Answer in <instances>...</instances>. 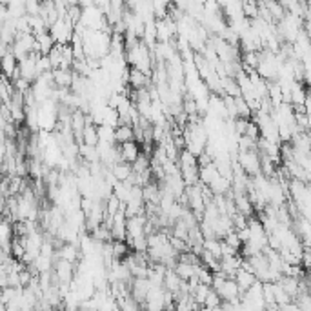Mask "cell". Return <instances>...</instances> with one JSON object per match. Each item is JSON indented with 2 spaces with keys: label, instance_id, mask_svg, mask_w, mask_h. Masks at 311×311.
<instances>
[{
  "label": "cell",
  "instance_id": "6da1fadb",
  "mask_svg": "<svg viewBox=\"0 0 311 311\" xmlns=\"http://www.w3.org/2000/svg\"><path fill=\"white\" fill-rule=\"evenodd\" d=\"M237 162L240 164V168L244 169V173L249 175V177H253L257 173H260V155L257 149L239 151V153H237Z\"/></svg>",
  "mask_w": 311,
  "mask_h": 311
},
{
  "label": "cell",
  "instance_id": "7a4b0ae2",
  "mask_svg": "<svg viewBox=\"0 0 311 311\" xmlns=\"http://www.w3.org/2000/svg\"><path fill=\"white\" fill-rule=\"evenodd\" d=\"M119 153L122 162L133 164V160L140 153V144L137 140H126V142L119 144Z\"/></svg>",
  "mask_w": 311,
  "mask_h": 311
},
{
  "label": "cell",
  "instance_id": "3957f363",
  "mask_svg": "<svg viewBox=\"0 0 311 311\" xmlns=\"http://www.w3.org/2000/svg\"><path fill=\"white\" fill-rule=\"evenodd\" d=\"M217 293H219V297L222 300H233V298L240 297V287L239 284L235 282V278H226L222 286L217 289Z\"/></svg>",
  "mask_w": 311,
  "mask_h": 311
},
{
  "label": "cell",
  "instance_id": "277c9868",
  "mask_svg": "<svg viewBox=\"0 0 311 311\" xmlns=\"http://www.w3.org/2000/svg\"><path fill=\"white\" fill-rule=\"evenodd\" d=\"M151 77L142 73L137 67H130V75H128V84H130L131 89H139V87H148Z\"/></svg>",
  "mask_w": 311,
  "mask_h": 311
},
{
  "label": "cell",
  "instance_id": "5b68a950",
  "mask_svg": "<svg viewBox=\"0 0 311 311\" xmlns=\"http://www.w3.org/2000/svg\"><path fill=\"white\" fill-rule=\"evenodd\" d=\"M219 175H221V173L217 169L215 162H210V164H206V166H198V182H200V184L210 186L211 182L215 180Z\"/></svg>",
  "mask_w": 311,
  "mask_h": 311
},
{
  "label": "cell",
  "instance_id": "8992f818",
  "mask_svg": "<svg viewBox=\"0 0 311 311\" xmlns=\"http://www.w3.org/2000/svg\"><path fill=\"white\" fill-rule=\"evenodd\" d=\"M235 282L239 284V287H240V293L242 291H246L251 284L257 280V277H255V273L253 271H248V269H244V268H239L237 271H235Z\"/></svg>",
  "mask_w": 311,
  "mask_h": 311
},
{
  "label": "cell",
  "instance_id": "52a82bcc",
  "mask_svg": "<svg viewBox=\"0 0 311 311\" xmlns=\"http://www.w3.org/2000/svg\"><path fill=\"white\" fill-rule=\"evenodd\" d=\"M180 282H182V278L175 273V269L173 268L166 269V273H164V282H162L164 289H168V291H171V293H177L178 289H180Z\"/></svg>",
  "mask_w": 311,
  "mask_h": 311
},
{
  "label": "cell",
  "instance_id": "ba28073f",
  "mask_svg": "<svg viewBox=\"0 0 311 311\" xmlns=\"http://www.w3.org/2000/svg\"><path fill=\"white\" fill-rule=\"evenodd\" d=\"M196 268H198V266H195V264L184 262V260H178V259H177V262H175V266H173L175 273H177L182 280H189L191 277H195Z\"/></svg>",
  "mask_w": 311,
  "mask_h": 311
},
{
  "label": "cell",
  "instance_id": "9c48e42d",
  "mask_svg": "<svg viewBox=\"0 0 311 311\" xmlns=\"http://www.w3.org/2000/svg\"><path fill=\"white\" fill-rule=\"evenodd\" d=\"M210 189L213 191V195H226V193L231 189V180L222 177V175H219V177L210 184Z\"/></svg>",
  "mask_w": 311,
  "mask_h": 311
},
{
  "label": "cell",
  "instance_id": "30bf717a",
  "mask_svg": "<svg viewBox=\"0 0 311 311\" xmlns=\"http://www.w3.org/2000/svg\"><path fill=\"white\" fill-rule=\"evenodd\" d=\"M126 140H135V135H133V126L130 124H119L115 128V142L117 144H122Z\"/></svg>",
  "mask_w": 311,
  "mask_h": 311
},
{
  "label": "cell",
  "instance_id": "8fae6325",
  "mask_svg": "<svg viewBox=\"0 0 311 311\" xmlns=\"http://www.w3.org/2000/svg\"><path fill=\"white\" fill-rule=\"evenodd\" d=\"M110 169H111V173L115 175L117 180H126V178L131 175V171H133L131 164H128V162H117V164H113Z\"/></svg>",
  "mask_w": 311,
  "mask_h": 311
},
{
  "label": "cell",
  "instance_id": "7c38bea8",
  "mask_svg": "<svg viewBox=\"0 0 311 311\" xmlns=\"http://www.w3.org/2000/svg\"><path fill=\"white\" fill-rule=\"evenodd\" d=\"M111 251H113V259L122 260V259L126 257V255L130 253L131 249L128 248L126 240H117V239H113V240H111Z\"/></svg>",
  "mask_w": 311,
  "mask_h": 311
},
{
  "label": "cell",
  "instance_id": "4fadbf2b",
  "mask_svg": "<svg viewBox=\"0 0 311 311\" xmlns=\"http://www.w3.org/2000/svg\"><path fill=\"white\" fill-rule=\"evenodd\" d=\"M82 142L87 144V146H96L98 144V133H96L95 124H89L84 128V131H82Z\"/></svg>",
  "mask_w": 311,
  "mask_h": 311
},
{
  "label": "cell",
  "instance_id": "5bb4252c",
  "mask_svg": "<svg viewBox=\"0 0 311 311\" xmlns=\"http://www.w3.org/2000/svg\"><path fill=\"white\" fill-rule=\"evenodd\" d=\"M221 302H222V298L219 297V293H217L215 289H211V291L208 293L206 300H204L202 309H221Z\"/></svg>",
  "mask_w": 311,
  "mask_h": 311
}]
</instances>
